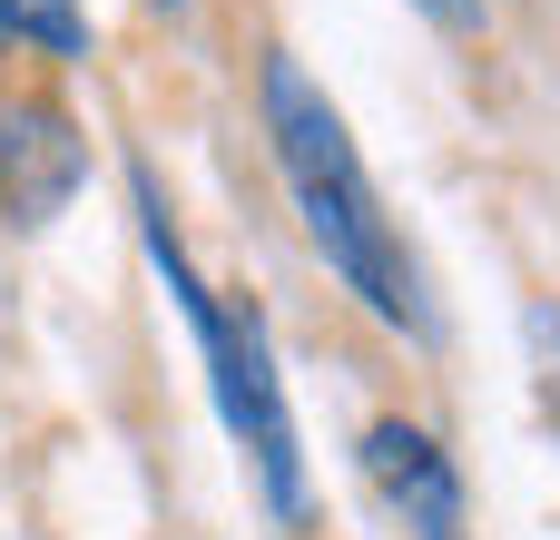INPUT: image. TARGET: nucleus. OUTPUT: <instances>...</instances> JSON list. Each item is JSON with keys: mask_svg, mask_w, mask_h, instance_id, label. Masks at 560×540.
Returning <instances> with one entry per match:
<instances>
[{"mask_svg": "<svg viewBox=\"0 0 560 540\" xmlns=\"http://www.w3.org/2000/svg\"><path fill=\"white\" fill-rule=\"evenodd\" d=\"M266 138H276V177H285V197H295V216H305V246L345 275V295H364V315H384L394 334H433V315H423V275H413V256H404V236H394V216H384V197H374V177H364V157H354V138H345V108L276 49L266 59Z\"/></svg>", "mask_w": 560, "mask_h": 540, "instance_id": "nucleus-1", "label": "nucleus"}, {"mask_svg": "<svg viewBox=\"0 0 560 540\" xmlns=\"http://www.w3.org/2000/svg\"><path fill=\"white\" fill-rule=\"evenodd\" d=\"M197 354H207V384H217L226 433L246 443V462L266 482V512L276 521H305V443H295V413H285V384H276V354H266L256 305H217V334Z\"/></svg>", "mask_w": 560, "mask_h": 540, "instance_id": "nucleus-2", "label": "nucleus"}, {"mask_svg": "<svg viewBox=\"0 0 560 540\" xmlns=\"http://www.w3.org/2000/svg\"><path fill=\"white\" fill-rule=\"evenodd\" d=\"M79 177H89L79 118H69L59 98H39V89L0 98V216H10L20 236H39V226L79 197Z\"/></svg>", "mask_w": 560, "mask_h": 540, "instance_id": "nucleus-3", "label": "nucleus"}, {"mask_svg": "<svg viewBox=\"0 0 560 540\" xmlns=\"http://www.w3.org/2000/svg\"><path fill=\"white\" fill-rule=\"evenodd\" d=\"M364 472H374V492L404 512L413 540H463V472H453V453H443L423 423L384 413V423L364 433Z\"/></svg>", "mask_w": 560, "mask_h": 540, "instance_id": "nucleus-4", "label": "nucleus"}, {"mask_svg": "<svg viewBox=\"0 0 560 540\" xmlns=\"http://www.w3.org/2000/svg\"><path fill=\"white\" fill-rule=\"evenodd\" d=\"M0 39L39 59H89V10L79 0H0Z\"/></svg>", "mask_w": 560, "mask_h": 540, "instance_id": "nucleus-5", "label": "nucleus"}, {"mask_svg": "<svg viewBox=\"0 0 560 540\" xmlns=\"http://www.w3.org/2000/svg\"><path fill=\"white\" fill-rule=\"evenodd\" d=\"M522 344H532L541 403H551V423H560V305H532V315H522Z\"/></svg>", "mask_w": 560, "mask_h": 540, "instance_id": "nucleus-6", "label": "nucleus"}, {"mask_svg": "<svg viewBox=\"0 0 560 540\" xmlns=\"http://www.w3.org/2000/svg\"><path fill=\"white\" fill-rule=\"evenodd\" d=\"M433 30H453V39H482V0H413Z\"/></svg>", "mask_w": 560, "mask_h": 540, "instance_id": "nucleus-7", "label": "nucleus"}, {"mask_svg": "<svg viewBox=\"0 0 560 540\" xmlns=\"http://www.w3.org/2000/svg\"><path fill=\"white\" fill-rule=\"evenodd\" d=\"M148 10H187V0H148Z\"/></svg>", "mask_w": 560, "mask_h": 540, "instance_id": "nucleus-8", "label": "nucleus"}]
</instances>
